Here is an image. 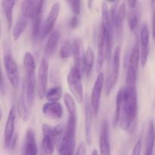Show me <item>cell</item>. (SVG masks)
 Here are the masks:
<instances>
[{
	"label": "cell",
	"mask_w": 155,
	"mask_h": 155,
	"mask_svg": "<svg viewBox=\"0 0 155 155\" xmlns=\"http://www.w3.org/2000/svg\"><path fill=\"white\" fill-rule=\"evenodd\" d=\"M120 101L119 126L122 131H127L134 122L138 112V98L135 86H126L118 92Z\"/></svg>",
	"instance_id": "6da1fadb"
},
{
	"label": "cell",
	"mask_w": 155,
	"mask_h": 155,
	"mask_svg": "<svg viewBox=\"0 0 155 155\" xmlns=\"http://www.w3.org/2000/svg\"><path fill=\"white\" fill-rule=\"evenodd\" d=\"M77 116L69 115L64 133L59 144V155H73L76 146Z\"/></svg>",
	"instance_id": "7a4b0ae2"
},
{
	"label": "cell",
	"mask_w": 155,
	"mask_h": 155,
	"mask_svg": "<svg viewBox=\"0 0 155 155\" xmlns=\"http://www.w3.org/2000/svg\"><path fill=\"white\" fill-rule=\"evenodd\" d=\"M63 126L59 124L55 127L44 124L42 125V148L46 155H52L54 151V145L61 141L64 136Z\"/></svg>",
	"instance_id": "3957f363"
},
{
	"label": "cell",
	"mask_w": 155,
	"mask_h": 155,
	"mask_svg": "<svg viewBox=\"0 0 155 155\" xmlns=\"http://www.w3.org/2000/svg\"><path fill=\"white\" fill-rule=\"evenodd\" d=\"M82 70L76 66L71 67L68 75V87L77 102L81 104L83 101V86L82 83Z\"/></svg>",
	"instance_id": "277c9868"
},
{
	"label": "cell",
	"mask_w": 155,
	"mask_h": 155,
	"mask_svg": "<svg viewBox=\"0 0 155 155\" xmlns=\"http://www.w3.org/2000/svg\"><path fill=\"white\" fill-rule=\"evenodd\" d=\"M139 60H141L139 45L138 42H136L135 45H133L131 53H130V58H129L128 69H127V77H126L127 86H135L136 85Z\"/></svg>",
	"instance_id": "5b68a950"
},
{
	"label": "cell",
	"mask_w": 155,
	"mask_h": 155,
	"mask_svg": "<svg viewBox=\"0 0 155 155\" xmlns=\"http://www.w3.org/2000/svg\"><path fill=\"white\" fill-rule=\"evenodd\" d=\"M120 52L121 49L120 46H117L114 48L113 55H112L111 66L110 71L107 75L106 80V94L110 95L114 86L118 80L120 74Z\"/></svg>",
	"instance_id": "8992f818"
},
{
	"label": "cell",
	"mask_w": 155,
	"mask_h": 155,
	"mask_svg": "<svg viewBox=\"0 0 155 155\" xmlns=\"http://www.w3.org/2000/svg\"><path fill=\"white\" fill-rule=\"evenodd\" d=\"M3 64L9 83L16 89L19 86V71L15 58L9 52H6L4 54Z\"/></svg>",
	"instance_id": "52a82bcc"
},
{
	"label": "cell",
	"mask_w": 155,
	"mask_h": 155,
	"mask_svg": "<svg viewBox=\"0 0 155 155\" xmlns=\"http://www.w3.org/2000/svg\"><path fill=\"white\" fill-rule=\"evenodd\" d=\"M104 74L102 73H99L93 85L90 100V104L92 106V112H93V115L95 117H98V112H99L100 102H101V96L103 86H104Z\"/></svg>",
	"instance_id": "ba28073f"
},
{
	"label": "cell",
	"mask_w": 155,
	"mask_h": 155,
	"mask_svg": "<svg viewBox=\"0 0 155 155\" xmlns=\"http://www.w3.org/2000/svg\"><path fill=\"white\" fill-rule=\"evenodd\" d=\"M140 53L141 65L145 68L147 64L150 51V30L148 24L145 23L142 25L140 32Z\"/></svg>",
	"instance_id": "9c48e42d"
},
{
	"label": "cell",
	"mask_w": 155,
	"mask_h": 155,
	"mask_svg": "<svg viewBox=\"0 0 155 155\" xmlns=\"http://www.w3.org/2000/svg\"><path fill=\"white\" fill-rule=\"evenodd\" d=\"M15 120H16V109L12 106L9 110L7 120L4 130V145L6 149H9L14 139L15 129Z\"/></svg>",
	"instance_id": "30bf717a"
},
{
	"label": "cell",
	"mask_w": 155,
	"mask_h": 155,
	"mask_svg": "<svg viewBox=\"0 0 155 155\" xmlns=\"http://www.w3.org/2000/svg\"><path fill=\"white\" fill-rule=\"evenodd\" d=\"M48 63L46 58H42L38 71V95L39 98H42L47 92L48 85Z\"/></svg>",
	"instance_id": "8fae6325"
},
{
	"label": "cell",
	"mask_w": 155,
	"mask_h": 155,
	"mask_svg": "<svg viewBox=\"0 0 155 155\" xmlns=\"http://www.w3.org/2000/svg\"><path fill=\"white\" fill-rule=\"evenodd\" d=\"M100 155H111V148L110 143V134H109V125L106 120H104L101 124L99 137Z\"/></svg>",
	"instance_id": "7c38bea8"
},
{
	"label": "cell",
	"mask_w": 155,
	"mask_h": 155,
	"mask_svg": "<svg viewBox=\"0 0 155 155\" xmlns=\"http://www.w3.org/2000/svg\"><path fill=\"white\" fill-rule=\"evenodd\" d=\"M21 155H38V147L33 129H28L26 132Z\"/></svg>",
	"instance_id": "4fadbf2b"
},
{
	"label": "cell",
	"mask_w": 155,
	"mask_h": 155,
	"mask_svg": "<svg viewBox=\"0 0 155 155\" xmlns=\"http://www.w3.org/2000/svg\"><path fill=\"white\" fill-rule=\"evenodd\" d=\"M98 58H97V71H101L105 59H107V45H106L105 31L100 27L98 39Z\"/></svg>",
	"instance_id": "5bb4252c"
},
{
	"label": "cell",
	"mask_w": 155,
	"mask_h": 155,
	"mask_svg": "<svg viewBox=\"0 0 155 155\" xmlns=\"http://www.w3.org/2000/svg\"><path fill=\"white\" fill-rule=\"evenodd\" d=\"M59 12H60V5L58 2H54L51 5V9L49 11L48 16L45 19L44 25L42 27V33L44 36H46L48 33H50L54 27V24L58 19V17L59 15Z\"/></svg>",
	"instance_id": "9a60e30c"
},
{
	"label": "cell",
	"mask_w": 155,
	"mask_h": 155,
	"mask_svg": "<svg viewBox=\"0 0 155 155\" xmlns=\"http://www.w3.org/2000/svg\"><path fill=\"white\" fill-rule=\"evenodd\" d=\"M42 110L43 114L51 120H58L61 119L64 114L63 107L58 101L45 103L42 106Z\"/></svg>",
	"instance_id": "2e32d148"
},
{
	"label": "cell",
	"mask_w": 155,
	"mask_h": 155,
	"mask_svg": "<svg viewBox=\"0 0 155 155\" xmlns=\"http://www.w3.org/2000/svg\"><path fill=\"white\" fill-rule=\"evenodd\" d=\"M45 1H36V8L33 18V37H38L39 33L42 32V17L45 5Z\"/></svg>",
	"instance_id": "e0dca14e"
},
{
	"label": "cell",
	"mask_w": 155,
	"mask_h": 155,
	"mask_svg": "<svg viewBox=\"0 0 155 155\" xmlns=\"http://www.w3.org/2000/svg\"><path fill=\"white\" fill-rule=\"evenodd\" d=\"M85 131H86V139L88 145H90L92 142V119H93V112L92 106L88 100L85 104Z\"/></svg>",
	"instance_id": "ac0fdd59"
},
{
	"label": "cell",
	"mask_w": 155,
	"mask_h": 155,
	"mask_svg": "<svg viewBox=\"0 0 155 155\" xmlns=\"http://www.w3.org/2000/svg\"><path fill=\"white\" fill-rule=\"evenodd\" d=\"M95 62V53L91 47H87L86 51L83 52L82 59V71L86 77H89L92 72Z\"/></svg>",
	"instance_id": "d6986e66"
},
{
	"label": "cell",
	"mask_w": 155,
	"mask_h": 155,
	"mask_svg": "<svg viewBox=\"0 0 155 155\" xmlns=\"http://www.w3.org/2000/svg\"><path fill=\"white\" fill-rule=\"evenodd\" d=\"M36 85L35 73L27 74V79H26L25 83L26 95H27V102L30 107L33 106V101H34L35 93H36Z\"/></svg>",
	"instance_id": "ffe728a7"
},
{
	"label": "cell",
	"mask_w": 155,
	"mask_h": 155,
	"mask_svg": "<svg viewBox=\"0 0 155 155\" xmlns=\"http://www.w3.org/2000/svg\"><path fill=\"white\" fill-rule=\"evenodd\" d=\"M126 16H127V6H126V3L123 2L118 5L116 16H115V19L113 24L114 30H116L118 35H120L121 32H122L123 25H124Z\"/></svg>",
	"instance_id": "44dd1931"
},
{
	"label": "cell",
	"mask_w": 155,
	"mask_h": 155,
	"mask_svg": "<svg viewBox=\"0 0 155 155\" xmlns=\"http://www.w3.org/2000/svg\"><path fill=\"white\" fill-rule=\"evenodd\" d=\"M72 41L73 57L74 66L82 70V59H83V41L80 38H75Z\"/></svg>",
	"instance_id": "7402d4cb"
},
{
	"label": "cell",
	"mask_w": 155,
	"mask_h": 155,
	"mask_svg": "<svg viewBox=\"0 0 155 155\" xmlns=\"http://www.w3.org/2000/svg\"><path fill=\"white\" fill-rule=\"evenodd\" d=\"M16 2L14 0H3L1 2L2 9L5 18V23L8 30H10L12 26V18H13V12Z\"/></svg>",
	"instance_id": "603a6c76"
},
{
	"label": "cell",
	"mask_w": 155,
	"mask_h": 155,
	"mask_svg": "<svg viewBox=\"0 0 155 155\" xmlns=\"http://www.w3.org/2000/svg\"><path fill=\"white\" fill-rule=\"evenodd\" d=\"M155 145V128L153 120H151L148 124V133L145 142V155H154Z\"/></svg>",
	"instance_id": "cb8c5ba5"
},
{
	"label": "cell",
	"mask_w": 155,
	"mask_h": 155,
	"mask_svg": "<svg viewBox=\"0 0 155 155\" xmlns=\"http://www.w3.org/2000/svg\"><path fill=\"white\" fill-rule=\"evenodd\" d=\"M60 40V33L55 30L50 34L45 46V53L47 56H51L54 54L58 45Z\"/></svg>",
	"instance_id": "d4e9b609"
},
{
	"label": "cell",
	"mask_w": 155,
	"mask_h": 155,
	"mask_svg": "<svg viewBox=\"0 0 155 155\" xmlns=\"http://www.w3.org/2000/svg\"><path fill=\"white\" fill-rule=\"evenodd\" d=\"M36 8V1L33 0H26L23 1L21 3V13L22 16L26 18H31L33 19L35 11Z\"/></svg>",
	"instance_id": "484cf974"
},
{
	"label": "cell",
	"mask_w": 155,
	"mask_h": 155,
	"mask_svg": "<svg viewBox=\"0 0 155 155\" xmlns=\"http://www.w3.org/2000/svg\"><path fill=\"white\" fill-rule=\"evenodd\" d=\"M25 89V84H23V91L22 95L20 97L19 100L18 102V106H17V110H18V114L21 119L23 121L26 122L29 118V110L27 108V105L25 102L24 96V92Z\"/></svg>",
	"instance_id": "4316f807"
},
{
	"label": "cell",
	"mask_w": 155,
	"mask_h": 155,
	"mask_svg": "<svg viewBox=\"0 0 155 155\" xmlns=\"http://www.w3.org/2000/svg\"><path fill=\"white\" fill-rule=\"evenodd\" d=\"M27 27V18H24V17H21L18 22L15 24V27H14L13 30H12V36H13L14 39L15 41L18 40L21 35L24 33L25 31L26 28Z\"/></svg>",
	"instance_id": "83f0119b"
},
{
	"label": "cell",
	"mask_w": 155,
	"mask_h": 155,
	"mask_svg": "<svg viewBox=\"0 0 155 155\" xmlns=\"http://www.w3.org/2000/svg\"><path fill=\"white\" fill-rule=\"evenodd\" d=\"M24 67L27 74L35 73L36 61L33 54L30 51H27L24 56Z\"/></svg>",
	"instance_id": "f1b7e54d"
},
{
	"label": "cell",
	"mask_w": 155,
	"mask_h": 155,
	"mask_svg": "<svg viewBox=\"0 0 155 155\" xmlns=\"http://www.w3.org/2000/svg\"><path fill=\"white\" fill-rule=\"evenodd\" d=\"M45 98L49 102H57L61 98L62 88L61 86H54L47 90Z\"/></svg>",
	"instance_id": "f546056e"
},
{
	"label": "cell",
	"mask_w": 155,
	"mask_h": 155,
	"mask_svg": "<svg viewBox=\"0 0 155 155\" xmlns=\"http://www.w3.org/2000/svg\"><path fill=\"white\" fill-rule=\"evenodd\" d=\"M64 101L65 106H66L69 115L77 116V106H76L75 101L72 95L68 93L65 94L64 97Z\"/></svg>",
	"instance_id": "4dcf8cb0"
},
{
	"label": "cell",
	"mask_w": 155,
	"mask_h": 155,
	"mask_svg": "<svg viewBox=\"0 0 155 155\" xmlns=\"http://www.w3.org/2000/svg\"><path fill=\"white\" fill-rule=\"evenodd\" d=\"M73 55L72 41L67 40L62 45L59 53V57L61 59H67Z\"/></svg>",
	"instance_id": "1f68e13d"
},
{
	"label": "cell",
	"mask_w": 155,
	"mask_h": 155,
	"mask_svg": "<svg viewBox=\"0 0 155 155\" xmlns=\"http://www.w3.org/2000/svg\"><path fill=\"white\" fill-rule=\"evenodd\" d=\"M139 24V15L136 11H132L128 15V24L131 31H134Z\"/></svg>",
	"instance_id": "d6a6232c"
},
{
	"label": "cell",
	"mask_w": 155,
	"mask_h": 155,
	"mask_svg": "<svg viewBox=\"0 0 155 155\" xmlns=\"http://www.w3.org/2000/svg\"><path fill=\"white\" fill-rule=\"evenodd\" d=\"M71 11L75 16H78L81 12V2L80 1H69L68 2Z\"/></svg>",
	"instance_id": "836d02e7"
},
{
	"label": "cell",
	"mask_w": 155,
	"mask_h": 155,
	"mask_svg": "<svg viewBox=\"0 0 155 155\" xmlns=\"http://www.w3.org/2000/svg\"><path fill=\"white\" fill-rule=\"evenodd\" d=\"M142 139H139L137 142L135 144L134 147L132 151L131 155H141V151H142Z\"/></svg>",
	"instance_id": "e575fe53"
},
{
	"label": "cell",
	"mask_w": 155,
	"mask_h": 155,
	"mask_svg": "<svg viewBox=\"0 0 155 155\" xmlns=\"http://www.w3.org/2000/svg\"><path fill=\"white\" fill-rule=\"evenodd\" d=\"M151 10H152V37L155 39V0L151 2Z\"/></svg>",
	"instance_id": "d590c367"
},
{
	"label": "cell",
	"mask_w": 155,
	"mask_h": 155,
	"mask_svg": "<svg viewBox=\"0 0 155 155\" xmlns=\"http://www.w3.org/2000/svg\"><path fill=\"white\" fill-rule=\"evenodd\" d=\"M0 91H1L2 95H5L6 92V83L5 80V77L3 74H2L1 83H0Z\"/></svg>",
	"instance_id": "8d00e7d4"
},
{
	"label": "cell",
	"mask_w": 155,
	"mask_h": 155,
	"mask_svg": "<svg viewBox=\"0 0 155 155\" xmlns=\"http://www.w3.org/2000/svg\"><path fill=\"white\" fill-rule=\"evenodd\" d=\"M79 25V21L77 16H73L70 20V27L72 29H76Z\"/></svg>",
	"instance_id": "74e56055"
},
{
	"label": "cell",
	"mask_w": 155,
	"mask_h": 155,
	"mask_svg": "<svg viewBox=\"0 0 155 155\" xmlns=\"http://www.w3.org/2000/svg\"><path fill=\"white\" fill-rule=\"evenodd\" d=\"M86 145L84 143H81L79 145V148H77V151L75 155H86Z\"/></svg>",
	"instance_id": "f35d334b"
},
{
	"label": "cell",
	"mask_w": 155,
	"mask_h": 155,
	"mask_svg": "<svg viewBox=\"0 0 155 155\" xmlns=\"http://www.w3.org/2000/svg\"><path fill=\"white\" fill-rule=\"evenodd\" d=\"M137 3H138V2L135 1V0H131V1L127 2V4H128L129 7H130V8H135L136 6V5H137Z\"/></svg>",
	"instance_id": "ab89813d"
},
{
	"label": "cell",
	"mask_w": 155,
	"mask_h": 155,
	"mask_svg": "<svg viewBox=\"0 0 155 155\" xmlns=\"http://www.w3.org/2000/svg\"><path fill=\"white\" fill-rule=\"evenodd\" d=\"M92 4H93V2H92V1H89V2H88V8H89V10H91V9H92Z\"/></svg>",
	"instance_id": "60d3db41"
},
{
	"label": "cell",
	"mask_w": 155,
	"mask_h": 155,
	"mask_svg": "<svg viewBox=\"0 0 155 155\" xmlns=\"http://www.w3.org/2000/svg\"><path fill=\"white\" fill-rule=\"evenodd\" d=\"M92 155H99V154H98V151H97V149H93V150H92Z\"/></svg>",
	"instance_id": "b9f144b4"
}]
</instances>
